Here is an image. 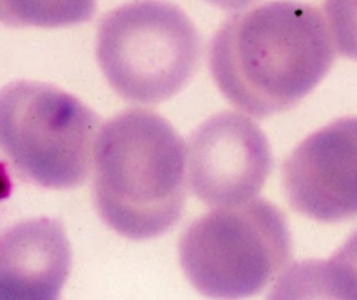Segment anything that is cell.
<instances>
[{
    "instance_id": "1",
    "label": "cell",
    "mask_w": 357,
    "mask_h": 300,
    "mask_svg": "<svg viewBox=\"0 0 357 300\" xmlns=\"http://www.w3.org/2000/svg\"><path fill=\"white\" fill-rule=\"evenodd\" d=\"M333 63L335 45L323 13L296 0L234 14L209 49V68L223 96L260 119L300 103Z\"/></svg>"
},
{
    "instance_id": "2",
    "label": "cell",
    "mask_w": 357,
    "mask_h": 300,
    "mask_svg": "<svg viewBox=\"0 0 357 300\" xmlns=\"http://www.w3.org/2000/svg\"><path fill=\"white\" fill-rule=\"evenodd\" d=\"M94 204L108 227L129 239L169 230L187 197V147L152 110L132 108L101 128L94 149Z\"/></svg>"
},
{
    "instance_id": "3",
    "label": "cell",
    "mask_w": 357,
    "mask_h": 300,
    "mask_svg": "<svg viewBox=\"0 0 357 300\" xmlns=\"http://www.w3.org/2000/svg\"><path fill=\"white\" fill-rule=\"evenodd\" d=\"M96 58L119 96L155 105L187 86L201 58V37L174 3L132 0L105 14L98 28Z\"/></svg>"
},
{
    "instance_id": "4",
    "label": "cell",
    "mask_w": 357,
    "mask_h": 300,
    "mask_svg": "<svg viewBox=\"0 0 357 300\" xmlns=\"http://www.w3.org/2000/svg\"><path fill=\"white\" fill-rule=\"evenodd\" d=\"M291 258L284 215L265 199L220 208L188 225L180 264L197 292L215 300L260 293Z\"/></svg>"
},
{
    "instance_id": "5",
    "label": "cell",
    "mask_w": 357,
    "mask_h": 300,
    "mask_svg": "<svg viewBox=\"0 0 357 300\" xmlns=\"http://www.w3.org/2000/svg\"><path fill=\"white\" fill-rule=\"evenodd\" d=\"M100 131V117L59 87L20 80L0 89V150L40 187L82 185Z\"/></svg>"
},
{
    "instance_id": "6",
    "label": "cell",
    "mask_w": 357,
    "mask_h": 300,
    "mask_svg": "<svg viewBox=\"0 0 357 300\" xmlns=\"http://www.w3.org/2000/svg\"><path fill=\"white\" fill-rule=\"evenodd\" d=\"M187 160L192 192L213 208L250 202L272 171L267 136L237 112H222L199 126L188 143Z\"/></svg>"
},
{
    "instance_id": "7",
    "label": "cell",
    "mask_w": 357,
    "mask_h": 300,
    "mask_svg": "<svg viewBox=\"0 0 357 300\" xmlns=\"http://www.w3.org/2000/svg\"><path fill=\"white\" fill-rule=\"evenodd\" d=\"M293 208L317 222L357 216V117H344L303 140L282 167Z\"/></svg>"
},
{
    "instance_id": "8",
    "label": "cell",
    "mask_w": 357,
    "mask_h": 300,
    "mask_svg": "<svg viewBox=\"0 0 357 300\" xmlns=\"http://www.w3.org/2000/svg\"><path fill=\"white\" fill-rule=\"evenodd\" d=\"M72 248L58 220L31 218L0 234V300H59Z\"/></svg>"
},
{
    "instance_id": "9",
    "label": "cell",
    "mask_w": 357,
    "mask_h": 300,
    "mask_svg": "<svg viewBox=\"0 0 357 300\" xmlns=\"http://www.w3.org/2000/svg\"><path fill=\"white\" fill-rule=\"evenodd\" d=\"M267 300H357V232L333 257L286 269Z\"/></svg>"
},
{
    "instance_id": "10",
    "label": "cell",
    "mask_w": 357,
    "mask_h": 300,
    "mask_svg": "<svg viewBox=\"0 0 357 300\" xmlns=\"http://www.w3.org/2000/svg\"><path fill=\"white\" fill-rule=\"evenodd\" d=\"M94 10L96 0H0V23L61 28L86 23Z\"/></svg>"
},
{
    "instance_id": "11",
    "label": "cell",
    "mask_w": 357,
    "mask_h": 300,
    "mask_svg": "<svg viewBox=\"0 0 357 300\" xmlns=\"http://www.w3.org/2000/svg\"><path fill=\"white\" fill-rule=\"evenodd\" d=\"M324 13L337 51L357 61V0H324Z\"/></svg>"
},
{
    "instance_id": "12",
    "label": "cell",
    "mask_w": 357,
    "mask_h": 300,
    "mask_svg": "<svg viewBox=\"0 0 357 300\" xmlns=\"http://www.w3.org/2000/svg\"><path fill=\"white\" fill-rule=\"evenodd\" d=\"M208 3L211 6L220 7V9H225V10H237V9H244V7L251 6L253 2L257 0H206Z\"/></svg>"
},
{
    "instance_id": "13",
    "label": "cell",
    "mask_w": 357,
    "mask_h": 300,
    "mask_svg": "<svg viewBox=\"0 0 357 300\" xmlns=\"http://www.w3.org/2000/svg\"><path fill=\"white\" fill-rule=\"evenodd\" d=\"M10 190H13V183H10L9 173H7L6 166L0 163V201L9 197Z\"/></svg>"
}]
</instances>
